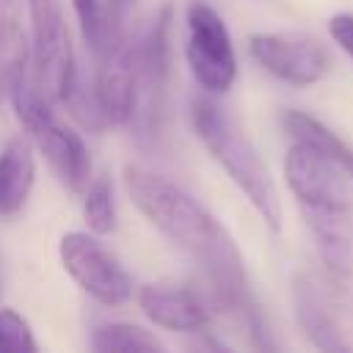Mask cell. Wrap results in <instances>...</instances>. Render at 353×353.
<instances>
[{"instance_id":"obj_8","label":"cell","mask_w":353,"mask_h":353,"mask_svg":"<svg viewBox=\"0 0 353 353\" xmlns=\"http://www.w3.org/2000/svg\"><path fill=\"white\" fill-rule=\"evenodd\" d=\"M248 50L265 72L292 85H314L331 66L328 50L306 33H254Z\"/></svg>"},{"instance_id":"obj_16","label":"cell","mask_w":353,"mask_h":353,"mask_svg":"<svg viewBox=\"0 0 353 353\" xmlns=\"http://www.w3.org/2000/svg\"><path fill=\"white\" fill-rule=\"evenodd\" d=\"M83 196V218L94 234H110L116 229V201L108 176H94Z\"/></svg>"},{"instance_id":"obj_6","label":"cell","mask_w":353,"mask_h":353,"mask_svg":"<svg viewBox=\"0 0 353 353\" xmlns=\"http://www.w3.org/2000/svg\"><path fill=\"white\" fill-rule=\"evenodd\" d=\"M284 179L303 212H353V176L309 143L292 141Z\"/></svg>"},{"instance_id":"obj_13","label":"cell","mask_w":353,"mask_h":353,"mask_svg":"<svg viewBox=\"0 0 353 353\" xmlns=\"http://www.w3.org/2000/svg\"><path fill=\"white\" fill-rule=\"evenodd\" d=\"M281 127L290 132L292 141L309 143L317 152L328 154L331 160H336L350 176H353V146H347L334 130H328L323 121H317L314 116L303 113V110H284L281 113Z\"/></svg>"},{"instance_id":"obj_15","label":"cell","mask_w":353,"mask_h":353,"mask_svg":"<svg viewBox=\"0 0 353 353\" xmlns=\"http://www.w3.org/2000/svg\"><path fill=\"white\" fill-rule=\"evenodd\" d=\"M163 347L165 345L152 331H146L143 325H135V323H102L91 334V350H99V353H110V350L154 353Z\"/></svg>"},{"instance_id":"obj_5","label":"cell","mask_w":353,"mask_h":353,"mask_svg":"<svg viewBox=\"0 0 353 353\" xmlns=\"http://www.w3.org/2000/svg\"><path fill=\"white\" fill-rule=\"evenodd\" d=\"M185 58L207 94H226L237 80V55L223 17L204 0L185 8Z\"/></svg>"},{"instance_id":"obj_3","label":"cell","mask_w":353,"mask_h":353,"mask_svg":"<svg viewBox=\"0 0 353 353\" xmlns=\"http://www.w3.org/2000/svg\"><path fill=\"white\" fill-rule=\"evenodd\" d=\"M8 97L14 102V113L25 130V138L47 160L55 179L69 193H83L88 188V182L94 179L91 176V171H94L91 154H88V146L83 143V138L55 116L52 102H47L39 94V88L28 80V72L14 83Z\"/></svg>"},{"instance_id":"obj_1","label":"cell","mask_w":353,"mask_h":353,"mask_svg":"<svg viewBox=\"0 0 353 353\" xmlns=\"http://www.w3.org/2000/svg\"><path fill=\"white\" fill-rule=\"evenodd\" d=\"M124 188L143 218L201 265L218 298L243 317L251 334H265L248 290L243 254L226 226L185 188L143 165L124 168Z\"/></svg>"},{"instance_id":"obj_14","label":"cell","mask_w":353,"mask_h":353,"mask_svg":"<svg viewBox=\"0 0 353 353\" xmlns=\"http://www.w3.org/2000/svg\"><path fill=\"white\" fill-rule=\"evenodd\" d=\"M72 8L91 52H99L108 39L127 33V14L113 11L108 0H72Z\"/></svg>"},{"instance_id":"obj_7","label":"cell","mask_w":353,"mask_h":353,"mask_svg":"<svg viewBox=\"0 0 353 353\" xmlns=\"http://www.w3.org/2000/svg\"><path fill=\"white\" fill-rule=\"evenodd\" d=\"M58 256L72 281L102 306H121L132 298L135 287L130 273L116 259V254L97 240V234L66 232L61 237Z\"/></svg>"},{"instance_id":"obj_18","label":"cell","mask_w":353,"mask_h":353,"mask_svg":"<svg viewBox=\"0 0 353 353\" xmlns=\"http://www.w3.org/2000/svg\"><path fill=\"white\" fill-rule=\"evenodd\" d=\"M328 33L353 58V14H334L328 19Z\"/></svg>"},{"instance_id":"obj_4","label":"cell","mask_w":353,"mask_h":353,"mask_svg":"<svg viewBox=\"0 0 353 353\" xmlns=\"http://www.w3.org/2000/svg\"><path fill=\"white\" fill-rule=\"evenodd\" d=\"M25 8L30 22L33 85L52 105L69 102L77 88V66L61 0H25Z\"/></svg>"},{"instance_id":"obj_11","label":"cell","mask_w":353,"mask_h":353,"mask_svg":"<svg viewBox=\"0 0 353 353\" xmlns=\"http://www.w3.org/2000/svg\"><path fill=\"white\" fill-rule=\"evenodd\" d=\"M292 301H295V320L301 325V331L306 334V339L320 347V350H347L350 345L345 342L334 314L328 312L323 295L317 292V287L312 284V279L298 276L292 281Z\"/></svg>"},{"instance_id":"obj_17","label":"cell","mask_w":353,"mask_h":353,"mask_svg":"<svg viewBox=\"0 0 353 353\" xmlns=\"http://www.w3.org/2000/svg\"><path fill=\"white\" fill-rule=\"evenodd\" d=\"M39 342L28 320L14 309H0V353H33Z\"/></svg>"},{"instance_id":"obj_10","label":"cell","mask_w":353,"mask_h":353,"mask_svg":"<svg viewBox=\"0 0 353 353\" xmlns=\"http://www.w3.org/2000/svg\"><path fill=\"white\" fill-rule=\"evenodd\" d=\"M325 270L336 279L353 276V212H303Z\"/></svg>"},{"instance_id":"obj_19","label":"cell","mask_w":353,"mask_h":353,"mask_svg":"<svg viewBox=\"0 0 353 353\" xmlns=\"http://www.w3.org/2000/svg\"><path fill=\"white\" fill-rule=\"evenodd\" d=\"M108 3H110V8H113V11H124V14H127L130 0H108Z\"/></svg>"},{"instance_id":"obj_12","label":"cell","mask_w":353,"mask_h":353,"mask_svg":"<svg viewBox=\"0 0 353 353\" xmlns=\"http://www.w3.org/2000/svg\"><path fill=\"white\" fill-rule=\"evenodd\" d=\"M36 182V154L25 135L11 138L0 152V215H17Z\"/></svg>"},{"instance_id":"obj_9","label":"cell","mask_w":353,"mask_h":353,"mask_svg":"<svg viewBox=\"0 0 353 353\" xmlns=\"http://www.w3.org/2000/svg\"><path fill=\"white\" fill-rule=\"evenodd\" d=\"M135 298L141 312L160 328L193 334L210 323V306L190 287L152 281V284H143L135 292Z\"/></svg>"},{"instance_id":"obj_2","label":"cell","mask_w":353,"mask_h":353,"mask_svg":"<svg viewBox=\"0 0 353 353\" xmlns=\"http://www.w3.org/2000/svg\"><path fill=\"white\" fill-rule=\"evenodd\" d=\"M190 121H193L199 141L212 154V160L240 188V193L259 212V218L273 232H279L281 229L279 190L273 185V176H270L265 160L259 157L256 146L243 132V127L210 97H196L190 102Z\"/></svg>"}]
</instances>
